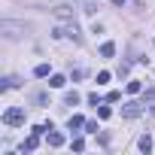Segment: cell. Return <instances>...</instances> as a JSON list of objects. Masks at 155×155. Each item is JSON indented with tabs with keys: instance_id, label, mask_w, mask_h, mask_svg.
<instances>
[{
	"instance_id": "cell-10",
	"label": "cell",
	"mask_w": 155,
	"mask_h": 155,
	"mask_svg": "<svg viewBox=\"0 0 155 155\" xmlns=\"http://www.w3.org/2000/svg\"><path fill=\"white\" fill-rule=\"evenodd\" d=\"M101 55H104V58H113V55H116V43H104V46H101Z\"/></svg>"
},
{
	"instance_id": "cell-3",
	"label": "cell",
	"mask_w": 155,
	"mask_h": 155,
	"mask_svg": "<svg viewBox=\"0 0 155 155\" xmlns=\"http://www.w3.org/2000/svg\"><path fill=\"white\" fill-rule=\"evenodd\" d=\"M143 107H146V104H140V101H128V104L122 107V116H125V119H140V116H143Z\"/></svg>"
},
{
	"instance_id": "cell-19",
	"label": "cell",
	"mask_w": 155,
	"mask_h": 155,
	"mask_svg": "<svg viewBox=\"0 0 155 155\" xmlns=\"http://www.w3.org/2000/svg\"><path fill=\"white\" fill-rule=\"evenodd\" d=\"M88 104L91 107H101V94H88Z\"/></svg>"
},
{
	"instance_id": "cell-11",
	"label": "cell",
	"mask_w": 155,
	"mask_h": 155,
	"mask_svg": "<svg viewBox=\"0 0 155 155\" xmlns=\"http://www.w3.org/2000/svg\"><path fill=\"white\" fill-rule=\"evenodd\" d=\"M64 104H67V107H76V104H79V94H76V91H67V94H64Z\"/></svg>"
},
{
	"instance_id": "cell-7",
	"label": "cell",
	"mask_w": 155,
	"mask_h": 155,
	"mask_svg": "<svg viewBox=\"0 0 155 155\" xmlns=\"http://www.w3.org/2000/svg\"><path fill=\"white\" fill-rule=\"evenodd\" d=\"M67 128H70V131H79V128H85V119H82V116H70V119H67Z\"/></svg>"
},
{
	"instance_id": "cell-2",
	"label": "cell",
	"mask_w": 155,
	"mask_h": 155,
	"mask_svg": "<svg viewBox=\"0 0 155 155\" xmlns=\"http://www.w3.org/2000/svg\"><path fill=\"white\" fill-rule=\"evenodd\" d=\"M3 125H9V128L25 125V107H9V110L3 113Z\"/></svg>"
},
{
	"instance_id": "cell-17",
	"label": "cell",
	"mask_w": 155,
	"mask_h": 155,
	"mask_svg": "<svg viewBox=\"0 0 155 155\" xmlns=\"http://www.w3.org/2000/svg\"><path fill=\"white\" fill-rule=\"evenodd\" d=\"M85 131H88V134H97V122H94V119H91V122H85Z\"/></svg>"
},
{
	"instance_id": "cell-9",
	"label": "cell",
	"mask_w": 155,
	"mask_h": 155,
	"mask_svg": "<svg viewBox=\"0 0 155 155\" xmlns=\"http://www.w3.org/2000/svg\"><path fill=\"white\" fill-rule=\"evenodd\" d=\"M49 73H52V67H49V64H37V67H34V76H37V79H46Z\"/></svg>"
},
{
	"instance_id": "cell-6",
	"label": "cell",
	"mask_w": 155,
	"mask_h": 155,
	"mask_svg": "<svg viewBox=\"0 0 155 155\" xmlns=\"http://www.w3.org/2000/svg\"><path fill=\"white\" fill-rule=\"evenodd\" d=\"M137 149H140V152H146V155H149V152H152V137H149V134H143V137H140V140H137Z\"/></svg>"
},
{
	"instance_id": "cell-4",
	"label": "cell",
	"mask_w": 155,
	"mask_h": 155,
	"mask_svg": "<svg viewBox=\"0 0 155 155\" xmlns=\"http://www.w3.org/2000/svg\"><path fill=\"white\" fill-rule=\"evenodd\" d=\"M46 143H49L52 149H58V146H64V134H61V131H49V134H46Z\"/></svg>"
},
{
	"instance_id": "cell-1",
	"label": "cell",
	"mask_w": 155,
	"mask_h": 155,
	"mask_svg": "<svg viewBox=\"0 0 155 155\" xmlns=\"http://www.w3.org/2000/svg\"><path fill=\"white\" fill-rule=\"evenodd\" d=\"M52 37H55V40H61V37H70L73 43H82V34H79V28H76V21H73V18H70L67 25H58V28L52 31Z\"/></svg>"
},
{
	"instance_id": "cell-15",
	"label": "cell",
	"mask_w": 155,
	"mask_h": 155,
	"mask_svg": "<svg viewBox=\"0 0 155 155\" xmlns=\"http://www.w3.org/2000/svg\"><path fill=\"white\" fill-rule=\"evenodd\" d=\"M73 149H76V152H82V149H85V140H82V137H76V140H73Z\"/></svg>"
},
{
	"instance_id": "cell-12",
	"label": "cell",
	"mask_w": 155,
	"mask_h": 155,
	"mask_svg": "<svg viewBox=\"0 0 155 155\" xmlns=\"http://www.w3.org/2000/svg\"><path fill=\"white\" fill-rule=\"evenodd\" d=\"M52 12H55V15H58V18H73V12H70V9H67V6H55V9H52Z\"/></svg>"
},
{
	"instance_id": "cell-5",
	"label": "cell",
	"mask_w": 155,
	"mask_h": 155,
	"mask_svg": "<svg viewBox=\"0 0 155 155\" xmlns=\"http://www.w3.org/2000/svg\"><path fill=\"white\" fill-rule=\"evenodd\" d=\"M40 137H43V134H37V131H34V134H31V137L21 143V152H34V149L40 146Z\"/></svg>"
},
{
	"instance_id": "cell-18",
	"label": "cell",
	"mask_w": 155,
	"mask_h": 155,
	"mask_svg": "<svg viewBox=\"0 0 155 155\" xmlns=\"http://www.w3.org/2000/svg\"><path fill=\"white\" fill-rule=\"evenodd\" d=\"M107 101H110V104H116V101H122V94H119V91H110V94H107Z\"/></svg>"
},
{
	"instance_id": "cell-13",
	"label": "cell",
	"mask_w": 155,
	"mask_h": 155,
	"mask_svg": "<svg viewBox=\"0 0 155 155\" xmlns=\"http://www.w3.org/2000/svg\"><path fill=\"white\" fill-rule=\"evenodd\" d=\"M140 91H143L140 79H131V82H128V94H140Z\"/></svg>"
},
{
	"instance_id": "cell-16",
	"label": "cell",
	"mask_w": 155,
	"mask_h": 155,
	"mask_svg": "<svg viewBox=\"0 0 155 155\" xmlns=\"http://www.w3.org/2000/svg\"><path fill=\"white\" fill-rule=\"evenodd\" d=\"M104 82H110V73H107V70L97 73V85H104Z\"/></svg>"
},
{
	"instance_id": "cell-8",
	"label": "cell",
	"mask_w": 155,
	"mask_h": 155,
	"mask_svg": "<svg viewBox=\"0 0 155 155\" xmlns=\"http://www.w3.org/2000/svg\"><path fill=\"white\" fill-rule=\"evenodd\" d=\"M49 85H52V88H64V85H67V79H64L61 73H52V76H49Z\"/></svg>"
},
{
	"instance_id": "cell-14",
	"label": "cell",
	"mask_w": 155,
	"mask_h": 155,
	"mask_svg": "<svg viewBox=\"0 0 155 155\" xmlns=\"http://www.w3.org/2000/svg\"><path fill=\"white\" fill-rule=\"evenodd\" d=\"M97 116H101V119H110L113 110H110V107H97Z\"/></svg>"
}]
</instances>
